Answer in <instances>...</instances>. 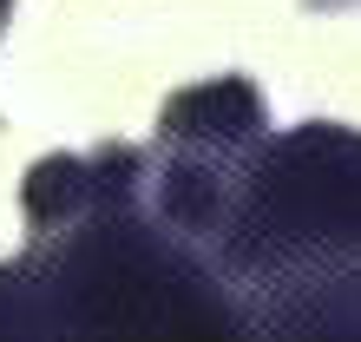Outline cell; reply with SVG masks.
I'll return each instance as SVG.
<instances>
[{
  "label": "cell",
  "mask_w": 361,
  "mask_h": 342,
  "mask_svg": "<svg viewBox=\"0 0 361 342\" xmlns=\"http://www.w3.org/2000/svg\"><path fill=\"white\" fill-rule=\"evenodd\" d=\"M361 264V132L329 119L263 138L217 230V270L237 290Z\"/></svg>",
  "instance_id": "6da1fadb"
},
{
  "label": "cell",
  "mask_w": 361,
  "mask_h": 342,
  "mask_svg": "<svg viewBox=\"0 0 361 342\" xmlns=\"http://www.w3.org/2000/svg\"><path fill=\"white\" fill-rule=\"evenodd\" d=\"M263 138H269L263 93L237 73L190 86V93L164 99V112H158V152L164 158L230 171V178H243V165L263 152Z\"/></svg>",
  "instance_id": "7a4b0ae2"
},
{
  "label": "cell",
  "mask_w": 361,
  "mask_h": 342,
  "mask_svg": "<svg viewBox=\"0 0 361 342\" xmlns=\"http://www.w3.org/2000/svg\"><path fill=\"white\" fill-rule=\"evenodd\" d=\"M250 342H361V264L237 290Z\"/></svg>",
  "instance_id": "3957f363"
},
{
  "label": "cell",
  "mask_w": 361,
  "mask_h": 342,
  "mask_svg": "<svg viewBox=\"0 0 361 342\" xmlns=\"http://www.w3.org/2000/svg\"><path fill=\"white\" fill-rule=\"evenodd\" d=\"M105 178H112V145L92 152V158H66V152L39 158V165L27 171V184H20L27 230H33V237H59V230L86 224L92 204L105 198Z\"/></svg>",
  "instance_id": "277c9868"
},
{
  "label": "cell",
  "mask_w": 361,
  "mask_h": 342,
  "mask_svg": "<svg viewBox=\"0 0 361 342\" xmlns=\"http://www.w3.org/2000/svg\"><path fill=\"white\" fill-rule=\"evenodd\" d=\"M315 13H335V7H355V0H309Z\"/></svg>",
  "instance_id": "5b68a950"
},
{
  "label": "cell",
  "mask_w": 361,
  "mask_h": 342,
  "mask_svg": "<svg viewBox=\"0 0 361 342\" xmlns=\"http://www.w3.org/2000/svg\"><path fill=\"white\" fill-rule=\"evenodd\" d=\"M7 20H13V0H0V33H7Z\"/></svg>",
  "instance_id": "8992f818"
}]
</instances>
